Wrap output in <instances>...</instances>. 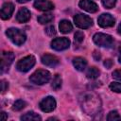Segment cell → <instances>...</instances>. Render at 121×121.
Returning <instances> with one entry per match:
<instances>
[{"label": "cell", "instance_id": "1", "mask_svg": "<svg viewBox=\"0 0 121 121\" xmlns=\"http://www.w3.org/2000/svg\"><path fill=\"white\" fill-rule=\"evenodd\" d=\"M82 109L88 114H95L100 110V99L95 93H88L83 95L80 98Z\"/></svg>", "mask_w": 121, "mask_h": 121}, {"label": "cell", "instance_id": "2", "mask_svg": "<svg viewBox=\"0 0 121 121\" xmlns=\"http://www.w3.org/2000/svg\"><path fill=\"white\" fill-rule=\"evenodd\" d=\"M6 34L9 38V40L13 43H15L16 45L23 44L26 42V36L25 32L23 30H20L18 28H15V27L8 28L7 31H6Z\"/></svg>", "mask_w": 121, "mask_h": 121}, {"label": "cell", "instance_id": "3", "mask_svg": "<svg viewBox=\"0 0 121 121\" xmlns=\"http://www.w3.org/2000/svg\"><path fill=\"white\" fill-rule=\"evenodd\" d=\"M50 77L51 75L47 70L39 69L29 77V80L36 85H43L49 81Z\"/></svg>", "mask_w": 121, "mask_h": 121}, {"label": "cell", "instance_id": "4", "mask_svg": "<svg viewBox=\"0 0 121 121\" xmlns=\"http://www.w3.org/2000/svg\"><path fill=\"white\" fill-rule=\"evenodd\" d=\"M94 43L101 47H112L113 44V39L112 36L104 33H96L94 35Z\"/></svg>", "mask_w": 121, "mask_h": 121}, {"label": "cell", "instance_id": "5", "mask_svg": "<svg viewBox=\"0 0 121 121\" xmlns=\"http://www.w3.org/2000/svg\"><path fill=\"white\" fill-rule=\"evenodd\" d=\"M35 62H36L35 57L32 55H29V56H26V57L21 59L16 63V68L20 72H27L34 66Z\"/></svg>", "mask_w": 121, "mask_h": 121}, {"label": "cell", "instance_id": "6", "mask_svg": "<svg viewBox=\"0 0 121 121\" xmlns=\"http://www.w3.org/2000/svg\"><path fill=\"white\" fill-rule=\"evenodd\" d=\"M74 22L78 27L82 28V29L89 28L93 25V20L89 16L85 14H81V13H78L74 16Z\"/></svg>", "mask_w": 121, "mask_h": 121}, {"label": "cell", "instance_id": "7", "mask_svg": "<svg viewBox=\"0 0 121 121\" xmlns=\"http://www.w3.org/2000/svg\"><path fill=\"white\" fill-rule=\"evenodd\" d=\"M13 60H14V54L12 52H2V54H1V65H0L1 74L5 73L9 70Z\"/></svg>", "mask_w": 121, "mask_h": 121}, {"label": "cell", "instance_id": "8", "mask_svg": "<svg viewBox=\"0 0 121 121\" xmlns=\"http://www.w3.org/2000/svg\"><path fill=\"white\" fill-rule=\"evenodd\" d=\"M70 45V40L68 38H56L51 42V47L57 51H61L67 49Z\"/></svg>", "mask_w": 121, "mask_h": 121}, {"label": "cell", "instance_id": "9", "mask_svg": "<svg viewBox=\"0 0 121 121\" xmlns=\"http://www.w3.org/2000/svg\"><path fill=\"white\" fill-rule=\"evenodd\" d=\"M56 108V100L52 96H47L40 102V109L43 112H50Z\"/></svg>", "mask_w": 121, "mask_h": 121}, {"label": "cell", "instance_id": "10", "mask_svg": "<svg viewBox=\"0 0 121 121\" xmlns=\"http://www.w3.org/2000/svg\"><path fill=\"white\" fill-rule=\"evenodd\" d=\"M97 22H98V25L101 27H111V26H114L115 20H114V18L111 14H109V13H103V14H101L98 17Z\"/></svg>", "mask_w": 121, "mask_h": 121}, {"label": "cell", "instance_id": "11", "mask_svg": "<svg viewBox=\"0 0 121 121\" xmlns=\"http://www.w3.org/2000/svg\"><path fill=\"white\" fill-rule=\"evenodd\" d=\"M78 6L82 9H84L90 13H94V12H96L98 10V6L91 0H80L78 3Z\"/></svg>", "mask_w": 121, "mask_h": 121}, {"label": "cell", "instance_id": "12", "mask_svg": "<svg viewBox=\"0 0 121 121\" xmlns=\"http://www.w3.org/2000/svg\"><path fill=\"white\" fill-rule=\"evenodd\" d=\"M14 11V6L12 3H5L1 8V18L3 20H8L11 17Z\"/></svg>", "mask_w": 121, "mask_h": 121}, {"label": "cell", "instance_id": "13", "mask_svg": "<svg viewBox=\"0 0 121 121\" xmlns=\"http://www.w3.org/2000/svg\"><path fill=\"white\" fill-rule=\"evenodd\" d=\"M34 7L42 11H48L54 9L53 3H51L49 0H35Z\"/></svg>", "mask_w": 121, "mask_h": 121}, {"label": "cell", "instance_id": "14", "mask_svg": "<svg viewBox=\"0 0 121 121\" xmlns=\"http://www.w3.org/2000/svg\"><path fill=\"white\" fill-rule=\"evenodd\" d=\"M42 63L49 66V67H55L56 65L59 64V59L54 56V55H50V54H45L42 57Z\"/></svg>", "mask_w": 121, "mask_h": 121}, {"label": "cell", "instance_id": "15", "mask_svg": "<svg viewBox=\"0 0 121 121\" xmlns=\"http://www.w3.org/2000/svg\"><path fill=\"white\" fill-rule=\"evenodd\" d=\"M30 19V11L26 8H22L16 14V20L19 23H26Z\"/></svg>", "mask_w": 121, "mask_h": 121}, {"label": "cell", "instance_id": "16", "mask_svg": "<svg viewBox=\"0 0 121 121\" xmlns=\"http://www.w3.org/2000/svg\"><path fill=\"white\" fill-rule=\"evenodd\" d=\"M73 65L78 71H83L87 65V60L81 57H76L73 59Z\"/></svg>", "mask_w": 121, "mask_h": 121}, {"label": "cell", "instance_id": "17", "mask_svg": "<svg viewBox=\"0 0 121 121\" xmlns=\"http://www.w3.org/2000/svg\"><path fill=\"white\" fill-rule=\"evenodd\" d=\"M59 27L61 33H68L73 29V26L68 20H61L60 22Z\"/></svg>", "mask_w": 121, "mask_h": 121}, {"label": "cell", "instance_id": "18", "mask_svg": "<svg viewBox=\"0 0 121 121\" xmlns=\"http://www.w3.org/2000/svg\"><path fill=\"white\" fill-rule=\"evenodd\" d=\"M21 119L22 120H26V121H29V120H34V121H38V120H41V116L37 113H35L34 112H28L26 113H25L24 115L21 116Z\"/></svg>", "mask_w": 121, "mask_h": 121}, {"label": "cell", "instance_id": "19", "mask_svg": "<svg viewBox=\"0 0 121 121\" xmlns=\"http://www.w3.org/2000/svg\"><path fill=\"white\" fill-rule=\"evenodd\" d=\"M99 75H100V72H99V70H98L97 68H95V67H90V68L87 70V72H86L87 78H91V79H95V78H98Z\"/></svg>", "mask_w": 121, "mask_h": 121}, {"label": "cell", "instance_id": "20", "mask_svg": "<svg viewBox=\"0 0 121 121\" xmlns=\"http://www.w3.org/2000/svg\"><path fill=\"white\" fill-rule=\"evenodd\" d=\"M53 20V15L51 13H44L38 17V22L40 24H47Z\"/></svg>", "mask_w": 121, "mask_h": 121}, {"label": "cell", "instance_id": "21", "mask_svg": "<svg viewBox=\"0 0 121 121\" xmlns=\"http://www.w3.org/2000/svg\"><path fill=\"white\" fill-rule=\"evenodd\" d=\"M61 78L60 77V75H56L52 80V88L54 90H59L61 87Z\"/></svg>", "mask_w": 121, "mask_h": 121}, {"label": "cell", "instance_id": "22", "mask_svg": "<svg viewBox=\"0 0 121 121\" xmlns=\"http://www.w3.org/2000/svg\"><path fill=\"white\" fill-rule=\"evenodd\" d=\"M26 103L24 100L19 99V100H17V101L14 102L13 107H12V110L13 111H21V110H23L26 107Z\"/></svg>", "mask_w": 121, "mask_h": 121}, {"label": "cell", "instance_id": "23", "mask_svg": "<svg viewBox=\"0 0 121 121\" xmlns=\"http://www.w3.org/2000/svg\"><path fill=\"white\" fill-rule=\"evenodd\" d=\"M107 120L109 121H115V120H121V116L119 115V113L116 111H112L109 112L108 116H107Z\"/></svg>", "mask_w": 121, "mask_h": 121}, {"label": "cell", "instance_id": "24", "mask_svg": "<svg viewBox=\"0 0 121 121\" xmlns=\"http://www.w3.org/2000/svg\"><path fill=\"white\" fill-rule=\"evenodd\" d=\"M110 89L115 93H121V83L119 82H112L110 84Z\"/></svg>", "mask_w": 121, "mask_h": 121}, {"label": "cell", "instance_id": "25", "mask_svg": "<svg viewBox=\"0 0 121 121\" xmlns=\"http://www.w3.org/2000/svg\"><path fill=\"white\" fill-rule=\"evenodd\" d=\"M116 0H102V4L107 9H112L115 6Z\"/></svg>", "mask_w": 121, "mask_h": 121}, {"label": "cell", "instance_id": "26", "mask_svg": "<svg viewBox=\"0 0 121 121\" xmlns=\"http://www.w3.org/2000/svg\"><path fill=\"white\" fill-rule=\"evenodd\" d=\"M74 37H75V42L78 43H80L84 39V34H83L82 31H77L75 33Z\"/></svg>", "mask_w": 121, "mask_h": 121}, {"label": "cell", "instance_id": "27", "mask_svg": "<svg viewBox=\"0 0 121 121\" xmlns=\"http://www.w3.org/2000/svg\"><path fill=\"white\" fill-rule=\"evenodd\" d=\"M44 30H45V33H46L48 36H54V35L56 34V29H55L54 26H47Z\"/></svg>", "mask_w": 121, "mask_h": 121}, {"label": "cell", "instance_id": "28", "mask_svg": "<svg viewBox=\"0 0 121 121\" xmlns=\"http://www.w3.org/2000/svg\"><path fill=\"white\" fill-rule=\"evenodd\" d=\"M112 77H113V78L118 79V80L121 81V69H118V70L113 71V73H112Z\"/></svg>", "mask_w": 121, "mask_h": 121}, {"label": "cell", "instance_id": "29", "mask_svg": "<svg viewBox=\"0 0 121 121\" xmlns=\"http://www.w3.org/2000/svg\"><path fill=\"white\" fill-rule=\"evenodd\" d=\"M8 87H9L8 82L5 81V80H1V92L2 93H5L8 90Z\"/></svg>", "mask_w": 121, "mask_h": 121}, {"label": "cell", "instance_id": "30", "mask_svg": "<svg viewBox=\"0 0 121 121\" xmlns=\"http://www.w3.org/2000/svg\"><path fill=\"white\" fill-rule=\"evenodd\" d=\"M104 66H105L106 68H108V69L112 68V60H106L104 61Z\"/></svg>", "mask_w": 121, "mask_h": 121}, {"label": "cell", "instance_id": "31", "mask_svg": "<svg viewBox=\"0 0 121 121\" xmlns=\"http://www.w3.org/2000/svg\"><path fill=\"white\" fill-rule=\"evenodd\" d=\"M94 58H95V60H99V59H100V54H99V52L97 53L96 51H95V52H94Z\"/></svg>", "mask_w": 121, "mask_h": 121}, {"label": "cell", "instance_id": "32", "mask_svg": "<svg viewBox=\"0 0 121 121\" xmlns=\"http://www.w3.org/2000/svg\"><path fill=\"white\" fill-rule=\"evenodd\" d=\"M6 119H8V116L5 112H1V120H6Z\"/></svg>", "mask_w": 121, "mask_h": 121}, {"label": "cell", "instance_id": "33", "mask_svg": "<svg viewBox=\"0 0 121 121\" xmlns=\"http://www.w3.org/2000/svg\"><path fill=\"white\" fill-rule=\"evenodd\" d=\"M117 32H118V33L121 35V24L118 26V28H117Z\"/></svg>", "mask_w": 121, "mask_h": 121}, {"label": "cell", "instance_id": "34", "mask_svg": "<svg viewBox=\"0 0 121 121\" xmlns=\"http://www.w3.org/2000/svg\"><path fill=\"white\" fill-rule=\"evenodd\" d=\"M118 60H119V62L121 63V49L119 50V55H118Z\"/></svg>", "mask_w": 121, "mask_h": 121}, {"label": "cell", "instance_id": "35", "mask_svg": "<svg viewBox=\"0 0 121 121\" xmlns=\"http://www.w3.org/2000/svg\"><path fill=\"white\" fill-rule=\"evenodd\" d=\"M27 1H29V0H17L18 3H26V2H27Z\"/></svg>", "mask_w": 121, "mask_h": 121}]
</instances>
